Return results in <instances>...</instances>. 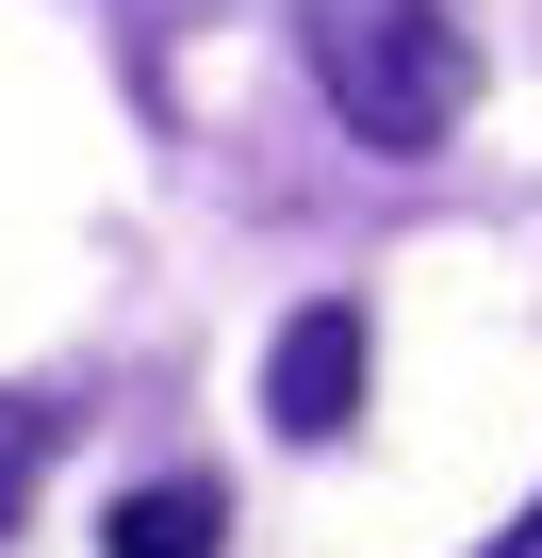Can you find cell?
I'll return each mask as SVG.
<instances>
[{
    "label": "cell",
    "mask_w": 542,
    "mask_h": 558,
    "mask_svg": "<svg viewBox=\"0 0 542 558\" xmlns=\"http://www.w3.org/2000/svg\"><path fill=\"white\" fill-rule=\"evenodd\" d=\"M297 34H313V83L362 148H444L477 116V34L444 17V0H297Z\"/></svg>",
    "instance_id": "cell-1"
},
{
    "label": "cell",
    "mask_w": 542,
    "mask_h": 558,
    "mask_svg": "<svg viewBox=\"0 0 542 558\" xmlns=\"http://www.w3.org/2000/svg\"><path fill=\"white\" fill-rule=\"evenodd\" d=\"M362 362H378L362 296H313V313L280 329V362H263V411H280V444H329V427L362 411Z\"/></svg>",
    "instance_id": "cell-2"
},
{
    "label": "cell",
    "mask_w": 542,
    "mask_h": 558,
    "mask_svg": "<svg viewBox=\"0 0 542 558\" xmlns=\"http://www.w3.org/2000/svg\"><path fill=\"white\" fill-rule=\"evenodd\" d=\"M214 542H230V493L214 476H148V493L99 509V558H214Z\"/></svg>",
    "instance_id": "cell-3"
},
{
    "label": "cell",
    "mask_w": 542,
    "mask_h": 558,
    "mask_svg": "<svg viewBox=\"0 0 542 558\" xmlns=\"http://www.w3.org/2000/svg\"><path fill=\"white\" fill-rule=\"evenodd\" d=\"M34 476H50V411H34V395H0V525L34 509Z\"/></svg>",
    "instance_id": "cell-4"
},
{
    "label": "cell",
    "mask_w": 542,
    "mask_h": 558,
    "mask_svg": "<svg viewBox=\"0 0 542 558\" xmlns=\"http://www.w3.org/2000/svg\"><path fill=\"white\" fill-rule=\"evenodd\" d=\"M477 558H542V493H526V525H493V542H477Z\"/></svg>",
    "instance_id": "cell-5"
}]
</instances>
